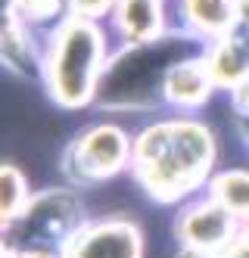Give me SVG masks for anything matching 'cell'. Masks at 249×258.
Masks as SVG:
<instances>
[{
    "instance_id": "1",
    "label": "cell",
    "mask_w": 249,
    "mask_h": 258,
    "mask_svg": "<svg viewBox=\"0 0 249 258\" xmlns=\"http://www.w3.org/2000/svg\"><path fill=\"white\" fill-rule=\"evenodd\" d=\"M212 146L196 124H162L146 131L137 146V165L150 190L175 196L190 190L209 168Z\"/></svg>"
},
{
    "instance_id": "2",
    "label": "cell",
    "mask_w": 249,
    "mask_h": 258,
    "mask_svg": "<svg viewBox=\"0 0 249 258\" xmlns=\"http://www.w3.org/2000/svg\"><path fill=\"white\" fill-rule=\"evenodd\" d=\"M100 53H103V44L90 25L72 22L63 28L56 50H53V62H50V84L56 90V97H60V103L78 106L90 97Z\"/></svg>"
},
{
    "instance_id": "3",
    "label": "cell",
    "mask_w": 249,
    "mask_h": 258,
    "mask_svg": "<svg viewBox=\"0 0 249 258\" xmlns=\"http://www.w3.org/2000/svg\"><path fill=\"white\" fill-rule=\"evenodd\" d=\"M125 137L116 131V127H97L90 131L81 146H78V165L87 177H100V174H109L116 171L122 159H125Z\"/></svg>"
},
{
    "instance_id": "4",
    "label": "cell",
    "mask_w": 249,
    "mask_h": 258,
    "mask_svg": "<svg viewBox=\"0 0 249 258\" xmlns=\"http://www.w3.org/2000/svg\"><path fill=\"white\" fill-rule=\"evenodd\" d=\"M72 258H137V236L125 224H106L84 233L75 243Z\"/></svg>"
},
{
    "instance_id": "5",
    "label": "cell",
    "mask_w": 249,
    "mask_h": 258,
    "mask_svg": "<svg viewBox=\"0 0 249 258\" xmlns=\"http://www.w3.org/2000/svg\"><path fill=\"white\" fill-rule=\"evenodd\" d=\"M227 233H231V218H227V212L221 206L196 209L193 215H187V221H184V236L193 246H200V249L221 246L227 239Z\"/></svg>"
},
{
    "instance_id": "6",
    "label": "cell",
    "mask_w": 249,
    "mask_h": 258,
    "mask_svg": "<svg viewBox=\"0 0 249 258\" xmlns=\"http://www.w3.org/2000/svg\"><path fill=\"white\" fill-rule=\"evenodd\" d=\"M119 25L128 38H153L159 28V4L156 0H122Z\"/></svg>"
},
{
    "instance_id": "7",
    "label": "cell",
    "mask_w": 249,
    "mask_h": 258,
    "mask_svg": "<svg viewBox=\"0 0 249 258\" xmlns=\"http://www.w3.org/2000/svg\"><path fill=\"white\" fill-rule=\"evenodd\" d=\"M209 90V72L200 62H184L168 75V97L175 103H200Z\"/></svg>"
},
{
    "instance_id": "8",
    "label": "cell",
    "mask_w": 249,
    "mask_h": 258,
    "mask_svg": "<svg viewBox=\"0 0 249 258\" xmlns=\"http://www.w3.org/2000/svg\"><path fill=\"white\" fill-rule=\"evenodd\" d=\"M212 75L227 84L246 81L249 78V44L240 38H227L212 59Z\"/></svg>"
},
{
    "instance_id": "9",
    "label": "cell",
    "mask_w": 249,
    "mask_h": 258,
    "mask_svg": "<svg viewBox=\"0 0 249 258\" xmlns=\"http://www.w3.org/2000/svg\"><path fill=\"white\" fill-rule=\"evenodd\" d=\"M187 10H190V19H193L200 28L206 31H224L231 25V0H187Z\"/></svg>"
},
{
    "instance_id": "10",
    "label": "cell",
    "mask_w": 249,
    "mask_h": 258,
    "mask_svg": "<svg viewBox=\"0 0 249 258\" xmlns=\"http://www.w3.org/2000/svg\"><path fill=\"white\" fill-rule=\"evenodd\" d=\"M218 199L224 202V209L234 212H249V174H224L218 177Z\"/></svg>"
},
{
    "instance_id": "11",
    "label": "cell",
    "mask_w": 249,
    "mask_h": 258,
    "mask_svg": "<svg viewBox=\"0 0 249 258\" xmlns=\"http://www.w3.org/2000/svg\"><path fill=\"white\" fill-rule=\"evenodd\" d=\"M19 199H22V177L13 168H4V212L7 215L19 212Z\"/></svg>"
},
{
    "instance_id": "12",
    "label": "cell",
    "mask_w": 249,
    "mask_h": 258,
    "mask_svg": "<svg viewBox=\"0 0 249 258\" xmlns=\"http://www.w3.org/2000/svg\"><path fill=\"white\" fill-rule=\"evenodd\" d=\"M22 4L31 16H47V13L56 10V0H22Z\"/></svg>"
},
{
    "instance_id": "13",
    "label": "cell",
    "mask_w": 249,
    "mask_h": 258,
    "mask_svg": "<svg viewBox=\"0 0 249 258\" xmlns=\"http://www.w3.org/2000/svg\"><path fill=\"white\" fill-rule=\"evenodd\" d=\"M75 10H81V13H103L109 7V0H72Z\"/></svg>"
},
{
    "instance_id": "14",
    "label": "cell",
    "mask_w": 249,
    "mask_h": 258,
    "mask_svg": "<svg viewBox=\"0 0 249 258\" xmlns=\"http://www.w3.org/2000/svg\"><path fill=\"white\" fill-rule=\"evenodd\" d=\"M237 106H240V109H246V112H249V78L237 84Z\"/></svg>"
},
{
    "instance_id": "15",
    "label": "cell",
    "mask_w": 249,
    "mask_h": 258,
    "mask_svg": "<svg viewBox=\"0 0 249 258\" xmlns=\"http://www.w3.org/2000/svg\"><path fill=\"white\" fill-rule=\"evenodd\" d=\"M231 258H249V239H246V243H243V246H240V249H237Z\"/></svg>"
},
{
    "instance_id": "16",
    "label": "cell",
    "mask_w": 249,
    "mask_h": 258,
    "mask_svg": "<svg viewBox=\"0 0 249 258\" xmlns=\"http://www.w3.org/2000/svg\"><path fill=\"white\" fill-rule=\"evenodd\" d=\"M240 13H243V19H249V0H243V4H240Z\"/></svg>"
},
{
    "instance_id": "17",
    "label": "cell",
    "mask_w": 249,
    "mask_h": 258,
    "mask_svg": "<svg viewBox=\"0 0 249 258\" xmlns=\"http://www.w3.org/2000/svg\"><path fill=\"white\" fill-rule=\"evenodd\" d=\"M22 258H50V255H22Z\"/></svg>"
},
{
    "instance_id": "18",
    "label": "cell",
    "mask_w": 249,
    "mask_h": 258,
    "mask_svg": "<svg viewBox=\"0 0 249 258\" xmlns=\"http://www.w3.org/2000/svg\"><path fill=\"white\" fill-rule=\"evenodd\" d=\"M184 258H206V255H184Z\"/></svg>"
}]
</instances>
